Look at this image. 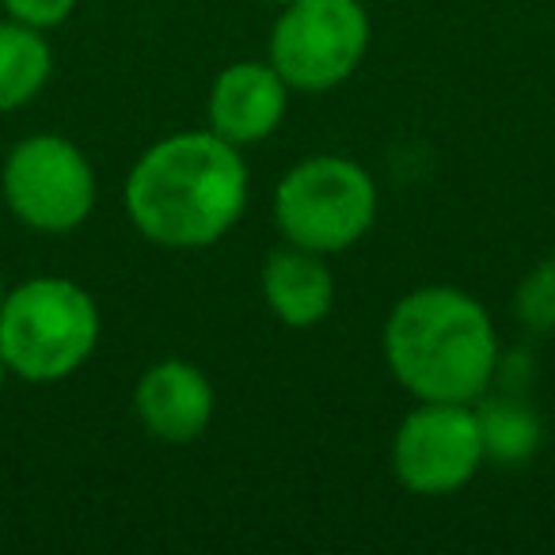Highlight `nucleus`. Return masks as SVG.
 Masks as SVG:
<instances>
[{
  "instance_id": "nucleus-10",
  "label": "nucleus",
  "mask_w": 555,
  "mask_h": 555,
  "mask_svg": "<svg viewBox=\"0 0 555 555\" xmlns=\"http://www.w3.org/2000/svg\"><path fill=\"white\" fill-rule=\"evenodd\" d=\"M259 289L270 317L294 332L324 324L335 309V274L327 267V255L297 247L289 240L267 251L259 270Z\"/></svg>"
},
{
  "instance_id": "nucleus-14",
  "label": "nucleus",
  "mask_w": 555,
  "mask_h": 555,
  "mask_svg": "<svg viewBox=\"0 0 555 555\" xmlns=\"http://www.w3.org/2000/svg\"><path fill=\"white\" fill-rule=\"evenodd\" d=\"M0 9L9 12V20L39 27V31H54L73 16L77 0H0Z\"/></svg>"
},
{
  "instance_id": "nucleus-16",
  "label": "nucleus",
  "mask_w": 555,
  "mask_h": 555,
  "mask_svg": "<svg viewBox=\"0 0 555 555\" xmlns=\"http://www.w3.org/2000/svg\"><path fill=\"white\" fill-rule=\"evenodd\" d=\"M4 297H9V286H4V274H0V305H4Z\"/></svg>"
},
{
  "instance_id": "nucleus-12",
  "label": "nucleus",
  "mask_w": 555,
  "mask_h": 555,
  "mask_svg": "<svg viewBox=\"0 0 555 555\" xmlns=\"http://www.w3.org/2000/svg\"><path fill=\"white\" fill-rule=\"evenodd\" d=\"M54 73V50L47 31L20 20L0 24V115L24 111L42 95Z\"/></svg>"
},
{
  "instance_id": "nucleus-7",
  "label": "nucleus",
  "mask_w": 555,
  "mask_h": 555,
  "mask_svg": "<svg viewBox=\"0 0 555 555\" xmlns=\"http://www.w3.org/2000/svg\"><path fill=\"white\" fill-rule=\"evenodd\" d=\"M487 464L476 403H418L392 438V472L411 494H453Z\"/></svg>"
},
{
  "instance_id": "nucleus-11",
  "label": "nucleus",
  "mask_w": 555,
  "mask_h": 555,
  "mask_svg": "<svg viewBox=\"0 0 555 555\" xmlns=\"http://www.w3.org/2000/svg\"><path fill=\"white\" fill-rule=\"evenodd\" d=\"M479 434H483L487 464L499 468H521L540 453L544 426L540 415L525 403L521 392H487L476 400Z\"/></svg>"
},
{
  "instance_id": "nucleus-17",
  "label": "nucleus",
  "mask_w": 555,
  "mask_h": 555,
  "mask_svg": "<svg viewBox=\"0 0 555 555\" xmlns=\"http://www.w3.org/2000/svg\"><path fill=\"white\" fill-rule=\"evenodd\" d=\"M274 4H289V0H274Z\"/></svg>"
},
{
  "instance_id": "nucleus-6",
  "label": "nucleus",
  "mask_w": 555,
  "mask_h": 555,
  "mask_svg": "<svg viewBox=\"0 0 555 555\" xmlns=\"http://www.w3.org/2000/svg\"><path fill=\"white\" fill-rule=\"evenodd\" d=\"M0 194L24 229L65 236L92 217L100 183L77 141L62 133H31L12 145L0 171Z\"/></svg>"
},
{
  "instance_id": "nucleus-5",
  "label": "nucleus",
  "mask_w": 555,
  "mask_h": 555,
  "mask_svg": "<svg viewBox=\"0 0 555 555\" xmlns=\"http://www.w3.org/2000/svg\"><path fill=\"white\" fill-rule=\"evenodd\" d=\"M370 39L362 0H289L270 27L267 62L294 92L320 95L354 77Z\"/></svg>"
},
{
  "instance_id": "nucleus-4",
  "label": "nucleus",
  "mask_w": 555,
  "mask_h": 555,
  "mask_svg": "<svg viewBox=\"0 0 555 555\" xmlns=\"http://www.w3.org/2000/svg\"><path fill=\"white\" fill-rule=\"evenodd\" d=\"M377 183L350 156L320 153L294 164L274 191V224L297 247L350 251L377 221Z\"/></svg>"
},
{
  "instance_id": "nucleus-8",
  "label": "nucleus",
  "mask_w": 555,
  "mask_h": 555,
  "mask_svg": "<svg viewBox=\"0 0 555 555\" xmlns=\"http://www.w3.org/2000/svg\"><path fill=\"white\" fill-rule=\"evenodd\" d=\"M294 88L270 62H232L209 85L206 126L229 145H259L286 122Z\"/></svg>"
},
{
  "instance_id": "nucleus-9",
  "label": "nucleus",
  "mask_w": 555,
  "mask_h": 555,
  "mask_svg": "<svg viewBox=\"0 0 555 555\" xmlns=\"http://www.w3.org/2000/svg\"><path fill=\"white\" fill-rule=\"evenodd\" d=\"M133 411L156 441L191 446L214 423L217 392L194 362L164 358L141 373L138 388H133Z\"/></svg>"
},
{
  "instance_id": "nucleus-1",
  "label": "nucleus",
  "mask_w": 555,
  "mask_h": 555,
  "mask_svg": "<svg viewBox=\"0 0 555 555\" xmlns=\"http://www.w3.org/2000/svg\"><path fill=\"white\" fill-rule=\"evenodd\" d=\"M247 164L214 130H179L149 145L126 176V217L156 247L202 251L247 209Z\"/></svg>"
},
{
  "instance_id": "nucleus-2",
  "label": "nucleus",
  "mask_w": 555,
  "mask_h": 555,
  "mask_svg": "<svg viewBox=\"0 0 555 555\" xmlns=\"http://www.w3.org/2000/svg\"><path fill=\"white\" fill-rule=\"evenodd\" d=\"M380 347L392 380L418 403H476L491 392L502 354L491 312L456 286L403 294Z\"/></svg>"
},
{
  "instance_id": "nucleus-15",
  "label": "nucleus",
  "mask_w": 555,
  "mask_h": 555,
  "mask_svg": "<svg viewBox=\"0 0 555 555\" xmlns=\"http://www.w3.org/2000/svg\"><path fill=\"white\" fill-rule=\"evenodd\" d=\"M12 373H9V365H4V358H0V392H4V380H9Z\"/></svg>"
},
{
  "instance_id": "nucleus-13",
  "label": "nucleus",
  "mask_w": 555,
  "mask_h": 555,
  "mask_svg": "<svg viewBox=\"0 0 555 555\" xmlns=\"http://www.w3.org/2000/svg\"><path fill=\"white\" fill-rule=\"evenodd\" d=\"M514 317L529 332H555V255L529 270L514 289Z\"/></svg>"
},
{
  "instance_id": "nucleus-3",
  "label": "nucleus",
  "mask_w": 555,
  "mask_h": 555,
  "mask_svg": "<svg viewBox=\"0 0 555 555\" xmlns=\"http://www.w3.org/2000/svg\"><path fill=\"white\" fill-rule=\"evenodd\" d=\"M100 332V305L73 278H27L0 305V358L27 385H57L85 370Z\"/></svg>"
}]
</instances>
